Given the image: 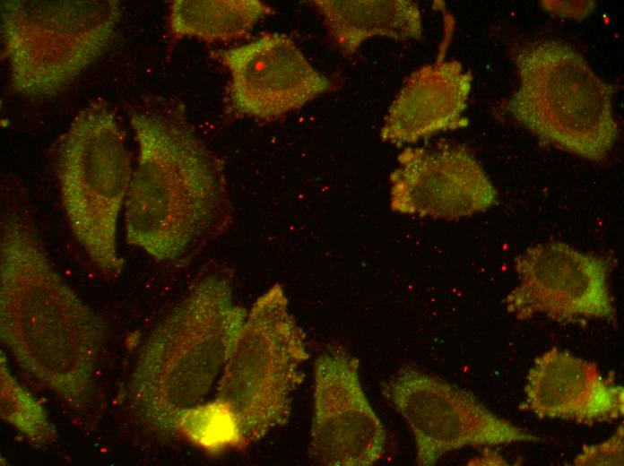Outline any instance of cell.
<instances>
[{
  "label": "cell",
  "instance_id": "30bf717a",
  "mask_svg": "<svg viewBox=\"0 0 624 466\" xmlns=\"http://www.w3.org/2000/svg\"><path fill=\"white\" fill-rule=\"evenodd\" d=\"M386 431L360 377V361L341 346L314 365L309 455L328 466H371L384 455Z\"/></svg>",
  "mask_w": 624,
  "mask_h": 466
},
{
  "label": "cell",
  "instance_id": "7c38bea8",
  "mask_svg": "<svg viewBox=\"0 0 624 466\" xmlns=\"http://www.w3.org/2000/svg\"><path fill=\"white\" fill-rule=\"evenodd\" d=\"M389 184L390 209L404 215L459 220L489 209L498 199L470 150L447 142L404 148Z\"/></svg>",
  "mask_w": 624,
  "mask_h": 466
},
{
  "label": "cell",
  "instance_id": "ffe728a7",
  "mask_svg": "<svg viewBox=\"0 0 624 466\" xmlns=\"http://www.w3.org/2000/svg\"><path fill=\"white\" fill-rule=\"evenodd\" d=\"M542 5L546 11L555 15L570 17L573 19L585 18L594 10V4L592 1H542Z\"/></svg>",
  "mask_w": 624,
  "mask_h": 466
},
{
  "label": "cell",
  "instance_id": "52a82bcc",
  "mask_svg": "<svg viewBox=\"0 0 624 466\" xmlns=\"http://www.w3.org/2000/svg\"><path fill=\"white\" fill-rule=\"evenodd\" d=\"M121 17L117 0L1 1L12 90L33 98L65 90L108 48Z\"/></svg>",
  "mask_w": 624,
  "mask_h": 466
},
{
  "label": "cell",
  "instance_id": "d6986e66",
  "mask_svg": "<svg viewBox=\"0 0 624 466\" xmlns=\"http://www.w3.org/2000/svg\"><path fill=\"white\" fill-rule=\"evenodd\" d=\"M575 466H622L624 464V427L621 424L608 439L584 445L574 459Z\"/></svg>",
  "mask_w": 624,
  "mask_h": 466
},
{
  "label": "cell",
  "instance_id": "ba28073f",
  "mask_svg": "<svg viewBox=\"0 0 624 466\" xmlns=\"http://www.w3.org/2000/svg\"><path fill=\"white\" fill-rule=\"evenodd\" d=\"M382 393L411 430L416 463L432 466L464 447L534 443L541 437L498 416L471 392L413 366L400 368Z\"/></svg>",
  "mask_w": 624,
  "mask_h": 466
},
{
  "label": "cell",
  "instance_id": "5bb4252c",
  "mask_svg": "<svg viewBox=\"0 0 624 466\" xmlns=\"http://www.w3.org/2000/svg\"><path fill=\"white\" fill-rule=\"evenodd\" d=\"M472 74L455 59L441 56L412 72L391 102L382 142L404 146L442 132L464 128Z\"/></svg>",
  "mask_w": 624,
  "mask_h": 466
},
{
  "label": "cell",
  "instance_id": "6da1fadb",
  "mask_svg": "<svg viewBox=\"0 0 624 466\" xmlns=\"http://www.w3.org/2000/svg\"><path fill=\"white\" fill-rule=\"evenodd\" d=\"M130 124L138 158L125 203L126 241L157 261H177L231 223L223 162L179 104L149 99Z\"/></svg>",
  "mask_w": 624,
  "mask_h": 466
},
{
  "label": "cell",
  "instance_id": "9c48e42d",
  "mask_svg": "<svg viewBox=\"0 0 624 466\" xmlns=\"http://www.w3.org/2000/svg\"><path fill=\"white\" fill-rule=\"evenodd\" d=\"M613 263L559 241L529 246L514 260L518 281L504 299L506 310L518 320L544 315L560 324L598 319L615 324Z\"/></svg>",
  "mask_w": 624,
  "mask_h": 466
},
{
  "label": "cell",
  "instance_id": "ac0fdd59",
  "mask_svg": "<svg viewBox=\"0 0 624 466\" xmlns=\"http://www.w3.org/2000/svg\"><path fill=\"white\" fill-rule=\"evenodd\" d=\"M176 432L206 450L239 448L236 423L229 410L216 400L185 410L178 419Z\"/></svg>",
  "mask_w": 624,
  "mask_h": 466
},
{
  "label": "cell",
  "instance_id": "4fadbf2b",
  "mask_svg": "<svg viewBox=\"0 0 624 466\" xmlns=\"http://www.w3.org/2000/svg\"><path fill=\"white\" fill-rule=\"evenodd\" d=\"M524 393L521 409L539 419L594 425L624 414L622 385L594 362L555 347L535 358Z\"/></svg>",
  "mask_w": 624,
  "mask_h": 466
},
{
  "label": "cell",
  "instance_id": "8992f818",
  "mask_svg": "<svg viewBox=\"0 0 624 466\" xmlns=\"http://www.w3.org/2000/svg\"><path fill=\"white\" fill-rule=\"evenodd\" d=\"M60 198L70 230L106 274H118L119 213L133 175L132 157L116 111L102 100L82 108L59 140Z\"/></svg>",
  "mask_w": 624,
  "mask_h": 466
},
{
  "label": "cell",
  "instance_id": "5b68a950",
  "mask_svg": "<svg viewBox=\"0 0 624 466\" xmlns=\"http://www.w3.org/2000/svg\"><path fill=\"white\" fill-rule=\"evenodd\" d=\"M308 357L305 333L275 283L247 313L218 382L215 400L232 416L240 449L288 423Z\"/></svg>",
  "mask_w": 624,
  "mask_h": 466
},
{
  "label": "cell",
  "instance_id": "e0dca14e",
  "mask_svg": "<svg viewBox=\"0 0 624 466\" xmlns=\"http://www.w3.org/2000/svg\"><path fill=\"white\" fill-rule=\"evenodd\" d=\"M1 417L33 445L44 447L56 440L55 426L39 402L11 375L1 356Z\"/></svg>",
  "mask_w": 624,
  "mask_h": 466
},
{
  "label": "cell",
  "instance_id": "9a60e30c",
  "mask_svg": "<svg viewBox=\"0 0 624 466\" xmlns=\"http://www.w3.org/2000/svg\"><path fill=\"white\" fill-rule=\"evenodd\" d=\"M334 46L344 56H352L368 39L398 41L422 37L419 5L410 0H313Z\"/></svg>",
  "mask_w": 624,
  "mask_h": 466
},
{
  "label": "cell",
  "instance_id": "3957f363",
  "mask_svg": "<svg viewBox=\"0 0 624 466\" xmlns=\"http://www.w3.org/2000/svg\"><path fill=\"white\" fill-rule=\"evenodd\" d=\"M247 311L230 278L206 275L156 325L133 371L129 397L142 421L176 433L181 414L204 401L221 373Z\"/></svg>",
  "mask_w": 624,
  "mask_h": 466
},
{
  "label": "cell",
  "instance_id": "277c9868",
  "mask_svg": "<svg viewBox=\"0 0 624 466\" xmlns=\"http://www.w3.org/2000/svg\"><path fill=\"white\" fill-rule=\"evenodd\" d=\"M518 84L502 104L515 122L542 143L599 162L619 136L617 87L561 40L542 39L509 47Z\"/></svg>",
  "mask_w": 624,
  "mask_h": 466
},
{
  "label": "cell",
  "instance_id": "2e32d148",
  "mask_svg": "<svg viewBox=\"0 0 624 466\" xmlns=\"http://www.w3.org/2000/svg\"><path fill=\"white\" fill-rule=\"evenodd\" d=\"M273 8L259 0H174L168 15L173 39L230 41L245 36Z\"/></svg>",
  "mask_w": 624,
  "mask_h": 466
},
{
  "label": "cell",
  "instance_id": "7a4b0ae2",
  "mask_svg": "<svg viewBox=\"0 0 624 466\" xmlns=\"http://www.w3.org/2000/svg\"><path fill=\"white\" fill-rule=\"evenodd\" d=\"M0 335L19 366L62 401L73 409L89 403L106 325L16 212L0 226Z\"/></svg>",
  "mask_w": 624,
  "mask_h": 466
},
{
  "label": "cell",
  "instance_id": "8fae6325",
  "mask_svg": "<svg viewBox=\"0 0 624 466\" xmlns=\"http://www.w3.org/2000/svg\"><path fill=\"white\" fill-rule=\"evenodd\" d=\"M215 56L230 74L232 108L256 119L282 117L334 88L283 34L266 33Z\"/></svg>",
  "mask_w": 624,
  "mask_h": 466
}]
</instances>
